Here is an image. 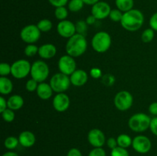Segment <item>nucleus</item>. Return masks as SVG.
<instances>
[{
  "mask_svg": "<svg viewBox=\"0 0 157 156\" xmlns=\"http://www.w3.org/2000/svg\"><path fill=\"white\" fill-rule=\"evenodd\" d=\"M144 23V15L139 9H133L124 12L121 19V24L128 32H136Z\"/></svg>",
  "mask_w": 157,
  "mask_h": 156,
  "instance_id": "obj_1",
  "label": "nucleus"
},
{
  "mask_svg": "<svg viewBox=\"0 0 157 156\" xmlns=\"http://www.w3.org/2000/svg\"><path fill=\"white\" fill-rule=\"evenodd\" d=\"M87 42L85 36L76 33L71 38H68L66 43L65 50L68 55L73 58H78L87 50Z\"/></svg>",
  "mask_w": 157,
  "mask_h": 156,
  "instance_id": "obj_2",
  "label": "nucleus"
},
{
  "mask_svg": "<svg viewBox=\"0 0 157 156\" xmlns=\"http://www.w3.org/2000/svg\"><path fill=\"white\" fill-rule=\"evenodd\" d=\"M151 118L144 113L133 114L129 119L128 125L132 131L135 132H143L150 128Z\"/></svg>",
  "mask_w": 157,
  "mask_h": 156,
  "instance_id": "obj_3",
  "label": "nucleus"
},
{
  "mask_svg": "<svg viewBox=\"0 0 157 156\" xmlns=\"http://www.w3.org/2000/svg\"><path fill=\"white\" fill-rule=\"evenodd\" d=\"M111 37L107 32H97L91 40V45L94 50L98 53H104L110 49L111 46Z\"/></svg>",
  "mask_w": 157,
  "mask_h": 156,
  "instance_id": "obj_4",
  "label": "nucleus"
},
{
  "mask_svg": "<svg viewBox=\"0 0 157 156\" xmlns=\"http://www.w3.org/2000/svg\"><path fill=\"white\" fill-rule=\"evenodd\" d=\"M49 84L54 92L60 93L67 91L71 83L70 77L67 75L60 72L55 73L52 76Z\"/></svg>",
  "mask_w": 157,
  "mask_h": 156,
  "instance_id": "obj_5",
  "label": "nucleus"
},
{
  "mask_svg": "<svg viewBox=\"0 0 157 156\" xmlns=\"http://www.w3.org/2000/svg\"><path fill=\"white\" fill-rule=\"evenodd\" d=\"M49 67L44 61H36L32 64L31 68V76L38 83L44 82L49 76Z\"/></svg>",
  "mask_w": 157,
  "mask_h": 156,
  "instance_id": "obj_6",
  "label": "nucleus"
},
{
  "mask_svg": "<svg viewBox=\"0 0 157 156\" xmlns=\"http://www.w3.org/2000/svg\"><path fill=\"white\" fill-rule=\"evenodd\" d=\"M114 106L120 111H127L131 108L133 102V97L130 92L121 90L115 95L113 99Z\"/></svg>",
  "mask_w": 157,
  "mask_h": 156,
  "instance_id": "obj_7",
  "label": "nucleus"
},
{
  "mask_svg": "<svg viewBox=\"0 0 157 156\" xmlns=\"http://www.w3.org/2000/svg\"><path fill=\"white\" fill-rule=\"evenodd\" d=\"M11 66H12L11 74L16 79H23L31 73L32 65H31L30 62L26 60H18V61H15Z\"/></svg>",
  "mask_w": 157,
  "mask_h": 156,
  "instance_id": "obj_8",
  "label": "nucleus"
},
{
  "mask_svg": "<svg viewBox=\"0 0 157 156\" xmlns=\"http://www.w3.org/2000/svg\"><path fill=\"white\" fill-rule=\"evenodd\" d=\"M41 32L37 24H29L21 29L20 37L21 39L28 44H35L39 40Z\"/></svg>",
  "mask_w": 157,
  "mask_h": 156,
  "instance_id": "obj_9",
  "label": "nucleus"
},
{
  "mask_svg": "<svg viewBox=\"0 0 157 156\" xmlns=\"http://www.w3.org/2000/svg\"><path fill=\"white\" fill-rule=\"evenodd\" d=\"M75 58L68 54L63 55L58 61V66L60 72L67 76H71L76 70V61Z\"/></svg>",
  "mask_w": 157,
  "mask_h": 156,
  "instance_id": "obj_10",
  "label": "nucleus"
},
{
  "mask_svg": "<svg viewBox=\"0 0 157 156\" xmlns=\"http://www.w3.org/2000/svg\"><path fill=\"white\" fill-rule=\"evenodd\" d=\"M132 147L140 154H146L150 151L152 148V142L147 136L140 135L133 139Z\"/></svg>",
  "mask_w": 157,
  "mask_h": 156,
  "instance_id": "obj_11",
  "label": "nucleus"
},
{
  "mask_svg": "<svg viewBox=\"0 0 157 156\" xmlns=\"http://www.w3.org/2000/svg\"><path fill=\"white\" fill-rule=\"evenodd\" d=\"M111 9L110 5L106 2L100 1L92 6L91 15H93L98 20H102L110 15Z\"/></svg>",
  "mask_w": 157,
  "mask_h": 156,
  "instance_id": "obj_12",
  "label": "nucleus"
},
{
  "mask_svg": "<svg viewBox=\"0 0 157 156\" xmlns=\"http://www.w3.org/2000/svg\"><path fill=\"white\" fill-rule=\"evenodd\" d=\"M58 35L64 38H70L77 33L75 24L69 20L61 21L57 25Z\"/></svg>",
  "mask_w": 157,
  "mask_h": 156,
  "instance_id": "obj_13",
  "label": "nucleus"
},
{
  "mask_svg": "<svg viewBox=\"0 0 157 156\" xmlns=\"http://www.w3.org/2000/svg\"><path fill=\"white\" fill-rule=\"evenodd\" d=\"M87 140L94 148H102L106 142V137L101 130L93 128L87 134Z\"/></svg>",
  "mask_w": 157,
  "mask_h": 156,
  "instance_id": "obj_14",
  "label": "nucleus"
},
{
  "mask_svg": "<svg viewBox=\"0 0 157 156\" xmlns=\"http://www.w3.org/2000/svg\"><path fill=\"white\" fill-rule=\"evenodd\" d=\"M70 98L64 93H57L54 96L53 100H52L54 109L59 113H63L67 110V109L70 106Z\"/></svg>",
  "mask_w": 157,
  "mask_h": 156,
  "instance_id": "obj_15",
  "label": "nucleus"
},
{
  "mask_svg": "<svg viewBox=\"0 0 157 156\" xmlns=\"http://www.w3.org/2000/svg\"><path fill=\"white\" fill-rule=\"evenodd\" d=\"M71 83L75 87H82L87 84L88 80V75L84 70H76L70 76Z\"/></svg>",
  "mask_w": 157,
  "mask_h": 156,
  "instance_id": "obj_16",
  "label": "nucleus"
},
{
  "mask_svg": "<svg viewBox=\"0 0 157 156\" xmlns=\"http://www.w3.org/2000/svg\"><path fill=\"white\" fill-rule=\"evenodd\" d=\"M19 144L25 148H30L35 145L36 138L33 132L30 131H23L18 136Z\"/></svg>",
  "mask_w": 157,
  "mask_h": 156,
  "instance_id": "obj_17",
  "label": "nucleus"
},
{
  "mask_svg": "<svg viewBox=\"0 0 157 156\" xmlns=\"http://www.w3.org/2000/svg\"><path fill=\"white\" fill-rule=\"evenodd\" d=\"M57 53V48L52 44H44L38 47V55L42 59H51Z\"/></svg>",
  "mask_w": 157,
  "mask_h": 156,
  "instance_id": "obj_18",
  "label": "nucleus"
},
{
  "mask_svg": "<svg viewBox=\"0 0 157 156\" xmlns=\"http://www.w3.org/2000/svg\"><path fill=\"white\" fill-rule=\"evenodd\" d=\"M37 95L40 99L43 100L50 99L53 94V90L51 87L50 84H47L45 82L40 83L38 84V87L37 88Z\"/></svg>",
  "mask_w": 157,
  "mask_h": 156,
  "instance_id": "obj_19",
  "label": "nucleus"
},
{
  "mask_svg": "<svg viewBox=\"0 0 157 156\" xmlns=\"http://www.w3.org/2000/svg\"><path fill=\"white\" fill-rule=\"evenodd\" d=\"M8 108L14 110H18L24 105V99L20 95H12L7 100Z\"/></svg>",
  "mask_w": 157,
  "mask_h": 156,
  "instance_id": "obj_20",
  "label": "nucleus"
},
{
  "mask_svg": "<svg viewBox=\"0 0 157 156\" xmlns=\"http://www.w3.org/2000/svg\"><path fill=\"white\" fill-rule=\"evenodd\" d=\"M13 90V84L9 78L6 76L0 77V93L2 95H8Z\"/></svg>",
  "mask_w": 157,
  "mask_h": 156,
  "instance_id": "obj_21",
  "label": "nucleus"
},
{
  "mask_svg": "<svg viewBox=\"0 0 157 156\" xmlns=\"http://www.w3.org/2000/svg\"><path fill=\"white\" fill-rule=\"evenodd\" d=\"M115 5L117 9L124 13L133 9L134 0H115Z\"/></svg>",
  "mask_w": 157,
  "mask_h": 156,
  "instance_id": "obj_22",
  "label": "nucleus"
},
{
  "mask_svg": "<svg viewBox=\"0 0 157 156\" xmlns=\"http://www.w3.org/2000/svg\"><path fill=\"white\" fill-rule=\"evenodd\" d=\"M117 141L118 146L124 148H127L130 146H132V143H133V139L129 135L127 134L119 135L118 137L117 138Z\"/></svg>",
  "mask_w": 157,
  "mask_h": 156,
  "instance_id": "obj_23",
  "label": "nucleus"
},
{
  "mask_svg": "<svg viewBox=\"0 0 157 156\" xmlns=\"http://www.w3.org/2000/svg\"><path fill=\"white\" fill-rule=\"evenodd\" d=\"M84 2L83 0H70L67 3L68 10L72 12H78L83 9Z\"/></svg>",
  "mask_w": 157,
  "mask_h": 156,
  "instance_id": "obj_24",
  "label": "nucleus"
},
{
  "mask_svg": "<svg viewBox=\"0 0 157 156\" xmlns=\"http://www.w3.org/2000/svg\"><path fill=\"white\" fill-rule=\"evenodd\" d=\"M18 144H19L18 138L15 137V136H9L6 138L4 142L5 147L9 150H13L16 148Z\"/></svg>",
  "mask_w": 157,
  "mask_h": 156,
  "instance_id": "obj_25",
  "label": "nucleus"
},
{
  "mask_svg": "<svg viewBox=\"0 0 157 156\" xmlns=\"http://www.w3.org/2000/svg\"><path fill=\"white\" fill-rule=\"evenodd\" d=\"M37 26H38V28L41 32H48L52 30L53 24H52V22L50 20L47 19V18H44V19L40 20L37 23Z\"/></svg>",
  "mask_w": 157,
  "mask_h": 156,
  "instance_id": "obj_26",
  "label": "nucleus"
},
{
  "mask_svg": "<svg viewBox=\"0 0 157 156\" xmlns=\"http://www.w3.org/2000/svg\"><path fill=\"white\" fill-rule=\"evenodd\" d=\"M55 15L57 19L60 21L66 20L67 15H68V11L65 6H61V7L55 8Z\"/></svg>",
  "mask_w": 157,
  "mask_h": 156,
  "instance_id": "obj_27",
  "label": "nucleus"
},
{
  "mask_svg": "<svg viewBox=\"0 0 157 156\" xmlns=\"http://www.w3.org/2000/svg\"><path fill=\"white\" fill-rule=\"evenodd\" d=\"M155 36V31L152 29L151 28H150L145 29L143 32L142 35H141V40L144 43H150L153 40Z\"/></svg>",
  "mask_w": 157,
  "mask_h": 156,
  "instance_id": "obj_28",
  "label": "nucleus"
},
{
  "mask_svg": "<svg viewBox=\"0 0 157 156\" xmlns=\"http://www.w3.org/2000/svg\"><path fill=\"white\" fill-rule=\"evenodd\" d=\"M87 25L88 24H87L86 21H84V20H80V21H77L76 24H75L77 33L85 36L87 35Z\"/></svg>",
  "mask_w": 157,
  "mask_h": 156,
  "instance_id": "obj_29",
  "label": "nucleus"
},
{
  "mask_svg": "<svg viewBox=\"0 0 157 156\" xmlns=\"http://www.w3.org/2000/svg\"><path fill=\"white\" fill-rule=\"evenodd\" d=\"M123 15H124V12H121L118 9H111V12H110V15H109V18H110V20L114 21V22H121Z\"/></svg>",
  "mask_w": 157,
  "mask_h": 156,
  "instance_id": "obj_30",
  "label": "nucleus"
},
{
  "mask_svg": "<svg viewBox=\"0 0 157 156\" xmlns=\"http://www.w3.org/2000/svg\"><path fill=\"white\" fill-rule=\"evenodd\" d=\"M1 114L2 119L6 122H12L15 119V113H14V110H11L9 108H7L6 110H4L2 113H1Z\"/></svg>",
  "mask_w": 157,
  "mask_h": 156,
  "instance_id": "obj_31",
  "label": "nucleus"
},
{
  "mask_svg": "<svg viewBox=\"0 0 157 156\" xmlns=\"http://www.w3.org/2000/svg\"><path fill=\"white\" fill-rule=\"evenodd\" d=\"M24 53L26 56L29 57V58L35 56L37 53H38V47H37L34 44H28L25 48Z\"/></svg>",
  "mask_w": 157,
  "mask_h": 156,
  "instance_id": "obj_32",
  "label": "nucleus"
},
{
  "mask_svg": "<svg viewBox=\"0 0 157 156\" xmlns=\"http://www.w3.org/2000/svg\"><path fill=\"white\" fill-rule=\"evenodd\" d=\"M110 155L111 156H130V154H129L127 148L117 146L115 148H113V149L111 150Z\"/></svg>",
  "mask_w": 157,
  "mask_h": 156,
  "instance_id": "obj_33",
  "label": "nucleus"
},
{
  "mask_svg": "<svg viewBox=\"0 0 157 156\" xmlns=\"http://www.w3.org/2000/svg\"><path fill=\"white\" fill-rule=\"evenodd\" d=\"M12 71V66L8 63H1L0 64V75L1 76H6L10 74Z\"/></svg>",
  "mask_w": 157,
  "mask_h": 156,
  "instance_id": "obj_34",
  "label": "nucleus"
},
{
  "mask_svg": "<svg viewBox=\"0 0 157 156\" xmlns=\"http://www.w3.org/2000/svg\"><path fill=\"white\" fill-rule=\"evenodd\" d=\"M38 84L39 83L37 82L34 79H30L26 82V90H28L29 92H34V91H36L37 88L38 87Z\"/></svg>",
  "mask_w": 157,
  "mask_h": 156,
  "instance_id": "obj_35",
  "label": "nucleus"
},
{
  "mask_svg": "<svg viewBox=\"0 0 157 156\" xmlns=\"http://www.w3.org/2000/svg\"><path fill=\"white\" fill-rule=\"evenodd\" d=\"M88 156H107V154L103 148H94L89 152Z\"/></svg>",
  "mask_w": 157,
  "mask_h": 156,
  "instance_id": "obj_36",
  "label": "nucleus"
},
{
  "mask_svg": "<svg viewBox=\"0 0 157 156\" xmlns=\"http://www.w3.org/2000/svg\"><path fill=\"white\" fill-rule=\"evenodd\" d=\"M48 2L54 7H61V6H65L68 3L69 0H48Z\"/></svg>",
  "mask_w": 157,
  "mask_h": 156,
  "instance_id": "obj_37",
  "label": "nucleus"
},
{
  "mask_svg": "<svg viewBox=\"0 0 157 156\" xmlns=\"http://www.w3.org/2000/svg\"><path fill=\"white\" fill-rule=\"evenodd\" d=\"M150 129L154 136H157V116L152 118L150 121Z\"/></svg>",
  "mask_w": 157,
  "mask_h": 156,
  "instance_id": "obj_38",
  "label": "nucleus"
},
{
  "mask_svg": "<svg viewBox=\"0 0 157 156\" xmlns=\"http://www.w3.org/2000/svg\"><path fill=\"white\" fill-rule=\"evenodd\" d=\"M150 26L152 29L157 32V12H155L150 18Z\"/></svg>",
  "mask_w": 157,
  "mask_h": 156,
  "instance_id": "obj_39",
  "label": "nucleus"
},
{
  "mask_svg": "<svg viewBox=\"0 0 157 156\" xmlns=\"http://www.w3.org/2000/svg\"><path fill=\"white\" fill-rule=\"evenodd\" d=\"M90 76L93 78H94V79H98V78L101 77V76H102V72H101V70L100 69L97 68V67L92 68L90 70Z\"/></svg>",
  "mask_w": 157,
  "mask_h": 156,
  "instance_id": "obj_40",
  "label": "nucleus"
},
{
  "mask_svg": "<svg viewBox=\"0 0 157 156\" xmlns=\"http://www.w3.org/2000/svg\"><path fill=\"white\" fill-rule=\"evenodd\" d=\"M106 142H107V147H108L109 148H110L111 150L118 146L117 141V139H115V138H113V137L109 138Z\"/></svg>",
  "mask_w": 157,
  "mask_h": 156,
  "instance_id": "obj_41",
  "label": "nucleus"
},
{
  "mask_svg": "<svg viewBox=\"0 0 157 156\" xmlns=\"http://www.w3.org/2000/svg\"><path fill=\"white\" fill-rule=\"evenodd\" d=\"M67 156H83L82 153L78 148H72L67 151Z\"/></svg>",
  "mask_w": 157,
  "mask_h": 156,
  "instance_id": "obj_42",
  "label": "nucleus"
},
{
  "mask_svg": "<svg viewBox=\"0 0 157 156\" xmlns=\"http://www.w3.org/2000/svg\"><path fill=\"white\" fill-rule=\"evenodd\" d=\"M149 112L153 116H157V102H153L149 106Z\"/></svg>",
  "mask_w": 157,
  "mask_h": 156,
  "instance_id": "obj_43",
  "label": "nucleus"
},
{
  "mask_svg": "<svg viewBox=\"0 0 157 156\" xmlns=\"http://www.w3.org/2000/svg\"><path fill=\"white\" fill-rule=\"evenodd\" d=\"M8 108L7 100L5 99L3 96L0 97V113H2L4 110H6Z\"/></svg>",
  "mask_w": 157,
  "mask_h": 156,
  "instance_id": "obj_44",
  "label": "nucleus"
},
{
  "mask_svg": "<svg viewBox=\"0 0 157 156\" xmlns=\"http://www.w3.org/2000/svg\"><path fill=\"white\" fill-rule=\"evenodd\" d=\"M97 18L94 16L93 15H90L89 16H87V19H86V22L88 25H91V24H94L95 23V21H97Z\"/></svg>",
  "mask_w": 157,
  "mask_h": 156,
  "instance_id": "obj_45",
  "label": "nucleus"
},
{
  "mask_svg": "<svg viewBox=\"0 0 157 156\" xmlns=\"http://www.w3.org/2000/svg\"><path fill=\"white\" fill-rule=\"evenodd\" d=\"M104 82L106 83L107 85H112V84L114 83V77L111 75H109V77L107 78V76H104Z\"/></svg>",
  "mask_w": 157,
  "mask_h": 156,
  "instance_id": "obj_46",
  "label": "nucleus"
},
{
  "mask_svg": "<svg viewBox=\"0 0 157 156\" xmlns=\"http://www.w3.org/2000/svg\"><path fill=\"white\" fill-rule=\"evenodd\" d=\"M83 2H84V4L87 5V6H94L97 2H100V0H83Z\"/></svg>",
  "mask_w": 157,
  "mask_h": 156,
  "instance_id": "obj_47",
  "label": "nucleus"
},
{
  "mask_svg": "<svg viewBox=\"0 0 157 156\" xmlns=\"http://www.w3.org/2000/svg\"><path fill=\"white\" fill-rule=\"evenodd\" d=\"M2 156H19L17 153L14 152V151H8L6 152L5 154H2Z\"/></svg>",
  "mask_w": 157,
  "mask_h": 156,
  "instance_id": "obj_48",
  "label": "nucleus"
}]
</instances>
